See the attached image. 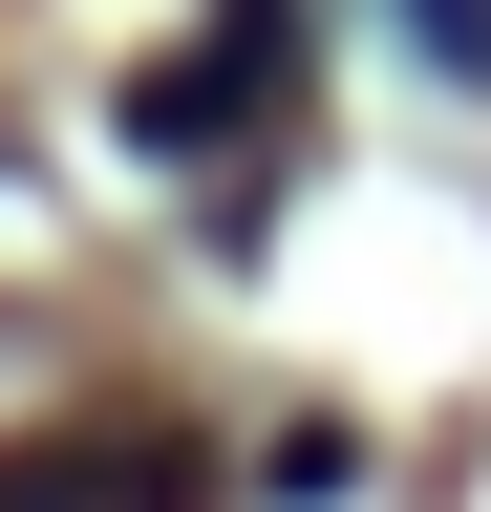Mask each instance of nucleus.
Returning a JSON list of instances; mask_svg holds the SVG:
<instances>
[{
    "label": "nucleus",
    "instance_id": "f257e3e1",
    "mask_svg": "<svg viewBox=\"0 0 491 512\" xmlns=\"http://www.w3.org/2000/svg\"><path fill=\"white\" fill-rule=\"evenodd\" d=\"M427 22V64H449V86H491V0H406Z\"/></svg>",
    "mask_w": 491,
    "mask_h": 512
}]
</instances>
